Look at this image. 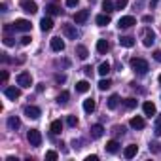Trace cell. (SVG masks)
Instances as JSON below:
<instances>
[{"instance_id":"1","label":"cell","mask_w":161,"mask_h":161,"mask_svg":"<svg viewBox=\"0 0 161 161\" xmlns=\"http://www.w3.org/2000/svg\"><path fill=\"white\" fill-rule=\"evenodd\" d=\"M131 68H133L135 72H138V74H146V72L150 70L148 63H146L144 59H140V57H133V59H131Z\"/></svg>"},{"instance_id":"2","label":"cell","mask_w":161,"mask_h":161,"mask_svg":"<svg viewBox=\"0 0 161 161\" xmlns=\"http://www.w3.org/2000/svg\"><path fill=\"white\" fill-rule=\"evenodd\" d=\"M27 140H29V144L31 146H40L42 144V135H40V131L38 129H31L29 133H27Z\"/></svg>"},{"instance_id":"3","label":"cell","mask_w":161,"mask_h":161,"mask_svg":"<svg viewBox=\"0 0 161 161\" xmlns=\"http://www.w3.org/2000/svg\"><path fill=\"white\" fill-rule=\"evenodd\" d=\"M17 84L21 87H31L32 86V76L29 72H19L17 74Z\"/></svg>"},{"instance_id":"4","label":"cell","mask_w":161,"mask_h":161,"mask_svg":"<svg viewBox=\"0 0 161 161\" xmlns=\"http://www.w3.org/2000/svg\"><path fill=\"white\" fill-rule=\"evenodd\" d=\"M12 29L21 31V32H29V31L32 29V25H31V21H27V19H15V23L12 25Z\"/></svg>"},{"instance_id":"5","label":"cell","mask_w":161,"mask_h":161,"mask_svg":"<svg viewBox=\"0 0 161 161\" xmlns=\"http://www.w3.org/2000/svg\"><path fill=\"white\" fill-rule=\"evenodd\" d=\"M21 8H23V12H27V14H36L38 12V4L34 2V0H23L21 2Z\"/></svg>"},{"instance_id":"6","label":"cell","mask_w":161,"mask_h":161,"mask_svg":"<svg viewBox=\"0 0 161 161\" xmlns=\"http://www.w3.org/2000/svg\"><path fill=\"white\" fill-rule=\"evenodd\" d=\"M25 116L29 118V119H38L40 116H42V110L38 108V106H25Z\"/></svg>"},{"instance_id":"7","label":"cell","mask_w":161,"mask_h":161,"mask_svg":"<svg viewBox=\"0 0 161 161\" xmlns=\"http://www.w3.org/2000/svg\"><path fill=\"white\" fill-rule=\"evenodd\" d=\"M136 21H135V17L133 15H123L119 21H118V27L119 29H129V27H133Z\"/></svg>"},{"instance_id":"8","label":"cell","mask_w":161,"mask_h":161,"mask_svg":"<svg viewBox=\"0 0 161 161\" xmlns=\"http://www.w3.org/2000/svg\"><path fill=\"white\" fill-rule=\"evenodd\" d=\"M153 42H155V32H153V31H150V29H144V38H142V44H144L146 47H150Z\"/></svg>"},{"instance_id":"9","label":"cell","mask_w":161,"mask_h":161,"mask_svg":"<svg viewBox=\"0 0 161 161\" xmlns=\"http://www.w3.org/2000/svg\"><path fill=\"white\" fill-rule=\"evenodd\" d=\"M4 95H6L8 99L15 101V99H19V97H21V89H19V87H14V86H10V87H6V89H4Z\"/></svg>"},{"instance_id":"10","label":"cell","mask_w":161,"mask_h":161,"mask_svg":"<svg viewBox=\"0 0 161 161\" xmlns=\"http://www.w3.org/2000/svg\"><path fill=\"white\" fill-rule=\"evenodd\" d=\"M63 32H64V36L70 38V40H76V38H78V31H76L74 25H63Z\"/></svg>"},{"instance_id":"11","label":"cell","mask_w":161,"mask_h":161,"mask_svg":"<svg viewBox=\"0 0 161 161\" xmlns=\"http://www.w3.org/2000/svg\"><path fill=\"white\" fill-rule=\"evenodd\" d=\"M87 17H89V10H80V12H76V14H74V21H76L78 25L86 23V21H87Z\"/></svg>"},{"instance_id":"12","label":"cell","mask_w":161,"mask_h":161,"mask_svg":"<svg viewBox=\"0 0 161 161\" xmlns=\"http://www.w3.org/2000/svg\"><path fill=\"white\" fill-rule=\"evenodd\" d=\"M136 152H138V146H136V144H129V146L123 150V155H125V159H133V157L136 155Z\"/></svg>"},{"instance_id":"13","label":"cell","mask_w":161,"mask_h":161,"mask_svg":"<svg viewBox=\"0 0 161 161\" xmlns=\"http://www.w3.org/2000/svg\"><path fill=\"white\" fill-rule=\"evenodd\" d=\"M108 49H110V44L104 40V38H101V40H97V51L101 53V55H104V53H108Z\"/></svg>"},{"instance_id":"14","label":"cell","mask_w":161,"mask_h":161,"mask_svg":"<svg viewBox=\"0 0 161 161\" xmlns=\"http://www.w3.org/2000/svg\"><path fill=\"white\" fill-rule=\"evenodd\" d=\"M104 135V127L101 125V123H95L93 127H91V138H101Z\"/></svg>"},{"instance_id":"15","label":"cell","mask_w":161,"mask_h":161,"mask_svg":"<svg viewBox=\"0 0 161 161\" xmlns=\"http://www.w3.org/2000/svg\"><path fill=\"white\" fill-rule=\"evenodd\" d=\"M40 29H42V32H49V31L53 29V21H51V17H44V19L40 21Z\"/></svg>"},{"instance_id":"16","label":"cell","mask_w":161,"mask_h":161,"mask_svg":"<svg viewBox=\"0 0 161 161\" xmlns=\"http://www.w3.org/2000/svg\"><path fill=\"white\" fill-rule=\"evenodd\" d=\"M142 110H144V114H146V116H150V118H152V116H155V104H153V103H150V101H146V103L142 104Z\"/></svg>"},{"instance_id":"17","label":"cell","mask_w":161,"mask_h":161,"mask_svg":"<svg viewBox=\"0 0 161 161\" xmlns=\"http://www.w3.org/2000/svg\"><path fill=\"white\" fill-rule=\"evenodd\" d=\"M129 125L133 127V129H144V119L140 118V116H135V118H131V121H129Z\"/></svg>"},{"instance_id":"18","label":"cell","mask_w":161,"mask_h":161,"mask_svg":"<svg viewBox=\"0 0 161 161\" xmlns=\"http://www.w3.org/2000/svg\"><path fill=\"white\" fill-rule=\"evenodd\" d=\"M95 21L99 27H106V25H110V14H101V15H97Z\"/></svg>"},{"instance_id":"19","label":"cell","mask_w":161,"mask_h":161,"mask_svg":"<svg viewBox=\"0 0 161 161\" xmlns=\"http://www.w3.org/2000/svg\"><path fill=\"white\" fill-rule=\"evenodd\" d=\"M49 44H51V49H53V51H63V49H64V42H63L61 38H51Z\"/></svg>"},{"instance_id":"20","label":"cell","mask_w":161,"mask_h":161,"mask_svg":"<svg viewBox=\"0 0 161 161\" xmlns=\"http://www.w3.org/2000/svg\"><path fill=\"white\" fill-rule=\"evenodd\" d=\"M89 87H91V86H89L87 80H82V82H78V84H76V91H78V93H87Z\"/></svg>"},{"instance_id":"21","label":"cell","mask_w":161,"mask_h":161,"mask_svg":"<svg viewBox=\"0 0 161 161\" xmlns=\"http://www.w3.org/2000/svg\"><path fill=\"white\" fill-rule=\"evenodd\" d=\"M8 127H10L12 131L19 129V127H21V119H19L17 116H12V118H8Z\"/></svg>"},{"instance_id":"22","label":"cell","mask_w":161,"mask_h":161,"mask_svg":"<svg viewBox=\"0 0 161 161\" xmlns=\"http://www.w3.org/2000/svg\"><path fill=\"white\" fill-rule=\"evenodd\" d=\"M104 150H106L108 153H116V152L119 150V144H118V140H108V142H106V146H104Z\"/></svg>"},{"instance_id":"23","label":"cell","mask_w":161,"mask_h":161,"mask_svg":"<svg viewBox=\"0 0 161 161\" xmlns=\"http://www.w3.org/2000/svg\"><path fill=\"white\" fill-rule=\"evenodd\" d=\"M95 108H97V103H95L93 99H86V101H84V110H86L87 114H91Z\"/></svg>"},{"instance_id":"24","label":"cell","mask_w":161,"mask_h":161,"mask_svg":"<svg viewBox=\"0 0 161 161\" xmlns=\"http://www.w3.org/2000/svg\"><path fill=\"white\" fill-rule=\"evenodd\" d=\"M61 131H63V121H61V119L51 121V133H53V135H61Z\"/></svg>"},{"instance_id":"25","label":"cell","mask_w":161,"mask_h":161,"mask_svg":"<svg viewBox=\"0 0 161 161\" xmlns=\"http://www.w3.org/2000/svg\"><path fill=\"white\" fill-rule=\"evenodd\" d=\"M76 55H78L80 59H87L89 51H87V47H86V46H76Z\"/></svg>"},{"instance_id":"26","label":"cell","mask_w":161,"mask_h":161,"mask_svg":"<svg viewBox=\"0 0 161 161\" xmlns=\"http://www.w3.org/2000/svg\"><path fill=\"white\" fill-rule=\"evenodd\" d=\"M114 8H116V4L112 2V0H103V10H104V14H112Z\"/></svg>"},{"instance_id":"27","label":"cell","mask_w":161,"mask_h":161,"mask_svg":"<svg viewBox=\"0 0 161 161\" xmlns=\"http://www.w3.org/2000/svg\"><path fill=\"white\" fill-rule=\"evenodd\" d=\"M46 14L47 15H59L61 14V8L55 6V4H49V6H46Z\"/></svg>"},{"instance_id":"28","label":"cell","mask_w":161,"mask_h":161,"mask_svg":"<svg viewBox=\"0 0 161 161\" xmlns=\"http://www.w3.org/2000/svg\"><path fill=\"white\" fill-rule=\"evenodd\" d=\"M119 44H121L123 47H133V46H135V40H133L131 36H121V38H119Z\"/></svg>"},{"instance_id":"29","label":"cell","mask_w":161,"mask_h":161,"mask_svg":"<svg viewBox=\"0 0 161 161\" xmlns=\"http://www.w3.org/2000/svg\"><path fill=\"white\" fill-rule=\"evenodd\" d=\"M110 63H101V66H99V74L101 76H108L110 74Z\"/></svg>"},{"instance_id":"30","label":"cell","mask_w":161,"mask_h":161,"mask_svg":"<svg viewBox=\"0 0 161 161\" xmlns=\"http://www.w3.org/2000/svg\"><path fill=\"white\" fill-rule=\"evenodd\" d=\"M118 101H119V97H118V95H110V97H108V103H106V106H108L110 110H114V108L118 106Z\"/></svg>"},{"instance_id":"31","label":"cell","mask_w":161,"mask_h":161,"mask_svg":"<svg viewBox=\"0 0 161 161\" xmlns=\"http://www.w3.org/2000/svg\"><path fill=\"white\" fill-rule=\"evenodd\" d=\"M68 99H70V93H68V91H61V93H59V97H57L59 104H64V103H68Z\"/></svg>"},{"instance_id":"32","label":"cell","mask_w":161,"mask_h":161,"mask_svg":"<svg viewBox=\"0 0 161 161\" xmlns=\"http://www.w3.org/2000/svg\"><path fill=\"white\" fill-rule=\"evenodd\" d=\"M153 133H155V136H161V116H157V119H155Z\"/></svg>"},{"instance_id":"33","label":"cell","mask_w":161,"mask_h":161,"mask_svg":"<svg viewBox=\"0 0 161 161\" xmlns=\"http://www.w3.org/2000/svg\"><path fill=\"white\" fill-rule=\"evenodd\" d=\"M110 86H112L110 80H101V82H99V89H101V91H106Z\"/></svg>"},{"instance_id":"34","label":"cell","mask_w":161,"mask_h":161,"mask_svg":"<svg viewBox=\"0 0 161 161\" xmlns=\"http://www.w3.org/2000/svg\"><path fill=\"white\" fill-rule=\"evenodd\" d=\"M57 157H59V155H57L55 150H47V152H46V159H47V161H55Z\"/></svg>"},{"instance_id":"35","label":"cell","mask_w":161,"mask_h":161,"mask_svg":"<svg viewBox=\"0 0 161 161\" xmlns=\"http://www.w3.org/2000/svg\"><path fill=\"white\" fill-rule=\"evenodd\" d=\"M150 152H153V153H161V144H159V142L150 144Z\"/></svg>"},{"instance_id":"36","label":"cell","mask_w":161,"mask_h":161,"mask_svg":"<svg viewBox=\"0 0 161 161\" xmlns=\"http://www.w3.org/2000/svg\"><path fill=\"white\" fill-rule=\"evenodd\" d=\"M125 106L131 110V108H136V99H125Z\"/></svg>"},{"instance_id":"37","label":"cell","mask_w":161,"mask_h":161,"mask_svg":"<svg viewBox=\"0 0 161 161\" xmlns=\"http://www.w3.org/2000/svg\"><path fill=\"white\" fill-rule=\"evenodd\" d=\"M66 123H68L70 127H76V125H78V118H76V116H68V118H66Z\"/></svg>"},{"instance_id":"38","label":"cell","mask_w":161,"mask_h":161,"mask_svg":"<svg viewBox=\"0 0 161 161\" xmlns=\"http://www.w3.org/2000/svg\"><path fill=\"white\" fill-rule=\"evenodd\" d=\"M55 82L57 84H64L66 82V76L64 74H55Z\"/></svg>"},{"instance_id":"39","label":"cell","mask_w":161,"mask_h":161,"mask_svg":"<svg viewBox=\"0 0 161 161\" xmlns=\"http://www.w3.org/2000/svg\"><path fill=\"white\" fill-rule=\"evenodd\" d=\"M64 4H66L68 8H76V6L80 4V0H64Z\"/></svg>"},{"instance_id":"40","label":"cell","mask_w":161,"mask_h":161,"mask_svg":"<svg viewBox=\"0 0 161 161\" xmlns=\"http://www.w3.org/2000/svg\"><path fill=\"white\" fill-rule=\"evenodd\" d=\"M127 6V0H118V2H116V10H123Z\"/></svg>"},{"instance_id":"41","label":"cell","mask_w":161,"mask_h":161,"mask_svg":"<svg viewBox=\"0 0 161 161\" xmlns=\"http://www.w3.org/2000/svg\"><path fill=\"white\" fill-rule=\"evenodd\" d=\"M31 40H32L31 36H23V38H21V44H23V46H29V44H31Z\"/></svg>"},{"instance_id":"42","label":"cell","mask_w":161,"mask_h":161,"mask_svg":"<svg viewBox=\"0 0 161 161\" xmlns=\"http://www.w3.org/2000/svg\"><path fill=\"white\" fill-rule=\"evenodd\" d=\"M153 59L157 61V63H161V51L157 49V51H153Z\"/></svg>"},{"instance_id":"43","label":"cell","mask_w":161,"mask_h":161,"mask_svg":"<svg viewBox=\"0 0 161 161\" xmlns=\"http://www.w3.org/2000/svg\"><path fill=\"white\" fill-rule=\"evenodd\" d=\"M86 161H99V155H87Z\"/></svg>"},{"instance_id":"44","label":"cell","mask_w":161,"mask_h":161,"mask_svg":"<svg viewBox=\"0 0 161 161\" xmlns=\"http://www.w3.org/2000/svg\"><path fill=\"white\" fill-rule=\"evenodd\" d=\"M6 82H8V70L2 72V84H6Z\"/></svg>"},{"instance_id":"45","label":"cell","mask_w":161,"mask_h":161,"mask_svg":"<svg viewBox=\"0 0 161 161\" xmlns=\"http://www.w3.org/2000/svg\"><path fill=\"white\" fill-rule=\"evenodd\" d=\"M44 89H46V86H44V84H38V86H36V91H38V93H42Z\"/></svg>"},{"instance_id":"46","label":"cell","mask_w":161,"mask_h":161,"mask_svg":"<svg viewBox=\"0 0 161 161\" xmlns=\"http://www.w3.org/2000/svg\"><path fill=\"white\" fill-rule=\"evenodd\" d=\"M4 44H6V46H14V40H12V38H4Z\"/></svg>"},{"instance_id":"47","label":"cell","mask_w":161,"mask_h":161,"mask_svg":"<svg viewBox=\"0 0 161 161\" xmlns=\"http://www.w3.org/2000/svg\"><path fill=\"white\" fill-rule=\"evenodd\" d=\"M91 70H93V68H91V66H84V72H86V74H87V76H91Z\"/></svg>"},{"instance_id":"48","label":"cell","mask_w":161,"mask_h":161,"mask_svg":"<svg viewBox=\"0 0 161 161\" xmlns=\"http://www.w3.org/2000/svg\"><path fill=\"white\" fill-rule=\"evenodd\" d=\"M159 84H161V74H159Z\"/></svg>"}]
</instances>
